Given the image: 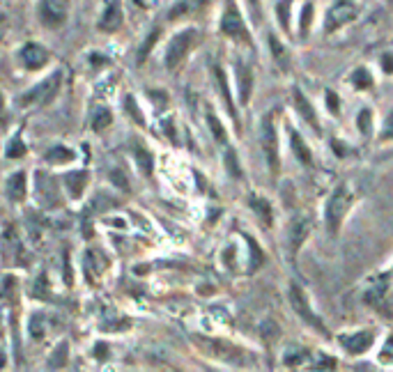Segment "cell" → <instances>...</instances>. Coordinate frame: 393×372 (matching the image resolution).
<instances>
[{"instance_id":"obj_1","label":"cell","mask_w":393,"mask_h":372,"mask_svg":"<svg viewBox=\"0 0 393 372\" xmlns=\"http://www.w3.org/2000/svg\"><path fill=\"white\" fill-rule=\"evenodd\" d=\"M195 345H198L208 356H212L216 361H223V363H232V366H249L251 363L249 351H244L242 347L232 345V342H228V340L195 338Z\"/></svg>"},{"instance_id":"obj_2","label":"cell","mask_w":393,"mask_h":372,"mask_svg":"<svg viewBox=\"0 0 393 372\" xmlns=\"http://www.w3.org/2000/svg\"><path fill=\"white\" fill-rule=\"evenodd\" d=\"M352 204V193L348 186H340L336 189V193L329 198V204H327V228L329 232H336L340 228V221L345 217L348 207Z\"/></svg>"},{"instance_id":"obj_3","label":"cell","mask_w":393,"mask_h":372,"mask_svg":"<svg viewBox=\"0 0 393 372\" xmlns=\"http://www.w3.org/2000/svg\"><path fill=\"white\" fill-rule=\"evenodd\" d=\"M195 37H198V33H195V31H184V33L175 35L171 39L168 51H166V67H168V70H175V67L184 60V55L191 51Z\"/></svg>"},{"instance_id":"obj_4","label":"cell","mask_w":393,"mask_h":372,"mask_svg":"<svg viewBox=\"0 0 393 372\" xmlns=\"http://www.w3.org/2000/svg\"><path fill=\"white\" fill-rule=\"evenodd\" d=\"M290 303H292V308H294V312L303 319V322H308V324L316 329V331H320V334H327V329H324V324H322V319L316 315V312L311 310V306H308V299H306V295H303V290L299 288V285H292L290 288Z\"/></svg>"},{"instance_id":"obj_5","label":"cell","mask_w":393,"mask_h":372,"mask_svg":"<svg viewBox=\"0 0 393 372\" xmlns=\"http://www.w3.org/2000/svg\"><path fill=\"white\" fill-rule=\"evenodd\" d=\"M262 150L267 156V163L271 173H279V141H276V126H274V117L267 115L262 122Z\"/></svg>"},{"instance_id":"obj_6","label":"cell","mask_w":393,"mask_h":372,"mask_svg":"<svg viewBox=\"0 0 393 372\" xmlns=\"http://www.w3.org/2000/svg\"><path fill=\"white\" fill-rule=\"evenodd\" d=\"M58 83H60V74H53V76H48L46 81L42 83H37L33 90H28L23 97H21V106H33V104H42L46 102L48 97H51L55 92V87Z\"/></svg>"},{"instance_id":"obj_7","label":"cell","mask_w":393,"mask_h":372,"mask_svg":"<svg viewBox=\"0 0 393 372\" xmlns=\"http://www.w3.org/2000/svg\"><path fill=\"white\" fill-rule=\"evenodd\" d=\"M35 191L37 198L44 207H53V204H60V198H58V186L53 182V177H48L44 173L35 175Z\"/></svg>"},{"instance_id":"obj_8","label":"cell","mask_w":393,"mask_h":372,"mask_svg":"<svg viewBox=\"0 0 393 372\" xmlns=\"http://www.w3.org/2000/svg\"><path fill=\"white\" fill-rule=\"evenodd\" d=\"M39 16H42L44 26L58 28L65 23L67 18V3H58V0H46L39 5Z\"/></svg>"},{"instance_id":"obj_9","label":"cell","mask_w":393,"mask_h":372,"mask_svg":"<svg viewBox=\"0 0 393 372\" xmlns=\"http://www.w3.org/2000/svg\"><path fill=\"white\" fill-rule=\"evenodd\" d=\"M357 14H359V7L352 5V3H338V5H333L329 9V16H327V28H329V31H336V28L350 23L352 18H357Z\"/></svg>"},{"instance_id":"obj_10","label":"cell","mask_w":393,"mask_h":372,"mask_svg":"<svg viewBox=\"0 0 393 372\" xmlns=\"http://www.w3.org/2000/svg\"><path fill=\"white\" fill-rule=\"evenodd\" d=\"M372 340H375V334H372V331H357V334L340 336V345L345 347L350 354H363V351L370 349Z\"/></svg>"},{"instance_id":"obj_11","label":"cell","mask_w":393,"mask_h":372,"mask_svg":"<svg viewBox=\"0 0 393 372\" xmlns=\"http://www.w3.org/2000/svg\"><path fill=\"white\" fill-rule=\"evenodd\" d=\"M221 28H223V33H225V35H230V37H239V39H247V42H251V39H249V33H247V28H244L242 16H239L237 7H235V5H228V9H225Z\"/></svg>"},{"instance_id":"obj_12","label":"cell","mask_w":393,"mask_h":372,"mask_svg":"<svg viewBox=\"0 0 393 372\" xmlns=\"http://www.w3.org/2000/svg\"><path fill=\"white\" fill-rule=\"evenodd\" d=\"M366 301L370 303L372 308H377L382 315H387V317L393 315V310L389 306L391 299H389V285H387V283H379V285L372 288L368 295H366Z\"/></svg>"},{"instance_id":"obj_13","label":"cell","mask_w":393,"mask_h":372,"mask_svg":"<svg viewBox=\"0 0 393 372\" xmlns=\"http://www.w3.org/2000/svg\"><path fill=\"white\" fill-rule=\"evenodd\" d=\"M21 60L26 62V67H31V70H39V67L46 65L48 53H46V48L39 44H26L21 51Z\"/></svg>"},{"instance_id":"obj_14","label":"cell","mask_w":393,"mask_h":372,"mask_svg":"<svg viewBox=\"0 0 393 372\" xmlns=\"http://www.w3.org/2000/svg\"><path fill=\"white\" fill-rule=\"evenodd\" d=\"M120 26H122V9H120V5L108 3L106 9H104L102 21H99V28H102V31H106V33H113Z\"/></svg>"},{"instance_id":"obj_15","label":"cell","mask_w":393,"mask_h":372,"mask_svg":"<svg viewBox=\"0 0 393 372\" xmlns=\"http://www.w3.org/2000/svg\"><path fill=\"white\" fill-rule=\"evenodd\" d=\"M65 182H67V189H70V195L74 200H78L85 191L87 182H90V175L85 170H76V173H67L65 175Z\"/></svg>"},{"instance_id":"obj_16","label":"cell","mask_w":393,"mask_h":372,"mask_svg":"<svg viewBox=\"0 0 393 372\" xmlns=\"http://www.w3.org/2000/svg\"><path fill=\"white\" fill-rule=\"evenodd\" d=\"M306 234H308V221L306 219H294L292 225H290V253L292 256L299 251L303 239H306Z\"/></svg>"},{"instance_id":"obj_17","label":"cell","mask_w":393,"mask_h":372,"mask_svg":"<svg viewBox=\"0 0 393 372\" xmlns=\"http://www.w3.org/2000/svg\"><path fill=\"white\" fill-rule=\"evenodd\" d=\"M294 104H297V111L301 113L303 120H306L316 131H320V122H318V117H316V111H313L311 102L299 90H294Z\"/></svg>"},{"instance_id":"obj_18","label":"cell","mask_w":393,"mask_h":372,"mask_svg":"<svg viewBox=\"0 0 393 372\" xmlns=\"http://www.w3.org/2000/svg\"><path fill=\"white\" fill-rule=\"evenodd\" d=\"M7 195L14 202H21L26 198V173L18 170L7 180Z\"/></svg>"},{"instance_id":"obj_19","label":"cell","mask_w":393,"mask_h":372,"mask_svg":"<svg viewBox=\"0 0 393 372\" xmlns=\"http://www.w3.org/2000/svg\"><path fill=\"white\" fill-rule=\"evenodd\" d=\"M67 354H70V342L63 340L60 345H58L53 351H51V356H48V370H60L67 366Z\"/></svg>"},{"instance_id":"obj_20","label":"cell","mask_w":393,"mask_h":372,"mask_svg":"<svg viewBox=\"0 0 393 372\" xmlns=\"http://www.w3.org/2000/svg\"><path fill=\"white\" fill-rule=\"evenodd\" d=\"M237 76H239V99L247 104L251 94V70L247 65L237 62Z\"/></svg>"},{"instance_id":"obj_21","label":"cell","mask_w":393,"mask_h":372,"mask_svg":"<svg viewBox=\"0 0 393 372\" xmlns=\"http://www.w3.org/2000/svg\"><path fill=\"white\" fill-rule=\"evenodd\" d=\"M46 161L53 163V165H63V163H70L74 161V152L67 150V148H53L46 152Z\"/></svg>"},{"instance_id":"obj_22","label":"cell","mask_w":393,"mask_h":372,"mask_svg":"<svg viewBox=\"0 0 393 372\" xmlns=\"http://www.w3.org/2000/svg\"><path fill=\"white\" fill-rule=\"evenodd\" d=\"M216 74V81H219V87H221V94H223V99H225V106H228V111L232 117H237V113H235V106H232V97H230V90H228V78H225L223 70L221 67H216L214 70Z\"/></svg>"},{"instance_id":"obj_23","label":"cell","mask_w":393,"mask_h":372,"mask_svg":"<svg viewBox=\"0 0 393 372\" xmlns=\"http://www.w3.org/2000/svg\"><path fill=\"white\" fill-rule=\"evenodd\" d=\"M115 204H117L115 198H108L106 193H97L90 202V207H87V212H108L111 207H115Z\"/></svg>"},{"instance_id":"obj_24","label":"cell","mask_w":393,"mask_h":372,"mask_svg":"<svg viewBox=\"0 0 393 372\" xmlns=\"http://www.w3.org/2000/svg\"><path fill=\"white\" fill-rule=\"evenodd\" d=\"M111 122H113L111 111L108 109H95V113H92V129L95 131H104Z\"/></svg>"},{"instance_id":"obj_25","label":"cell","mask_w":393,"mask_h":372,"mask_svg":"<svg viewBox=\"0 0 393 372\" xmlns=\"http://www.w3.org/2000/svg\"><path fill=\"white\" fill-rule=\"evenodd\" d=\"M251 207L255 209V214L260 217V221H264L267 225H271V207H269V202L267 200H262V198H251Z\"/></svg>"},{"instance_id":"obj_26","label":"cell","mask_w":393,"mask_h":372,"mask_svg":"<svg viewBox=\"0 0 393 372\" xmlns=\"http://www.w3.org/2000/svg\"><path fill=\"white\" fill-rule=\"evenodd\" d=\"M290 143H292L294 154H297V159L303 161V163H311V152H308V148L303 145V141L294 131H290Z\"/></svg>"},{"instance_id":"obj_27","label":"cell","mask_w":393,"mask_h":372,"mask_svg":"<svg viewBox=\"0 0 393 372\" xmlns=\"http://www.w3.org/2000/svg\"><path fill=\"white\" fill-rule=\"evenodd\" d=\"M136 161H139L141 170L145 175L152 173V156H150V152H147L145 148H141V145H136Z\"/></svg>"},{"instance_id":"obj_28","label":"cell","mask_w":393,"mask_h":372,"mask_svg":"<svg viewBox=\"0 0 393 372\" xmlns=\"http://www.w3.org/2000/svg\"><path fill=\"white\" fill-rule=\"evenodd\" d=\"M156 39H159V31H152L150 35H147V39L143 42V46L139 48V55H136V60L139 62H143L147 55H150V51H152V46L156 44Z\"/></svg>"},{"instance_id":"obj_29","label":"cell","mask_w":393,"mask_h":372,"mask_svg":"<svg viewBox=\"0 0 393 372\" xmlns=\"http://www.w3.org/2000/svg\"><path fill=\"white\" fill-rule=\"evenodd\" d=\"M23 154H26V145H23L21 138H18V136H14V138L9 141V145H7V159H21Z\"/></svg>"},{"instance_id":"obj_30","label":"cell","mask_w":393,"mask_h":372,"mask_svg":"<svg viewBox=\"0 0 393 372\" xmlns=\"http://www.w3.org/2000/svg\"><path fill=\"white\" fill-rule=\"evenodd\" d=\"M124 111L129 113L134 120H136V124H145V117H143V113L139 111V106H136V99L134 97H124Z\"/></svg>"},{"instance_id":"obj_31","label":"cell","mask_w":393,"mask_h":372,"mask_svg":"<svg viewBox=\"0 0 393 372\" xmlns=\"http://www.w3.org/2000/svg\"><path fill=\"white\" fill-rule=\"evenodd\" d=\"M208 124H210V129H212V133H214V138L219 141V143H225V131H223V126H221V122H219V117H216L214 113H210V115H208Z\"/></svg>"},{"instance_id":"obj_32","label":"cell","mask_w":393,"mask_h":372,"mask_svg":"<svg viewBox=\"0 0 393 372\" xmlns=\"http://www.w3.org/2000/svg\"><path fill=\"white\" fill-rule=\"evenodd\" d=\"M311 18H313V5L306 3L301 9V18H299V33L301 35H306L308 33V28H311Z\"/></svg>"},{"instance_id":"obj_33","label":"cell","mask_w":393,"mask_h":372,"mask_svg":"<svg viewBox=\"0 0 393 372\" xmlns=\"http://www.w3.org/2000/svg\"><path fill=\"white\" fill-rule=\"evenodd\" d=\"M33 297H37V299H46L48 297V280H46V276L42 273V276L37 278V283H35V288H33Z\"/></svg>"},{"instance_id":"obj_34","label":"cell","mask_w":393,"mask_h":372,"mask_svg":"<svg viewBox=\"0 0 393 372\" xmlns=\"http://www.w3.org/2000/svg\"><path fill=\"white\" fill-rule=\"evenodd\" d=\"M31 336H33L35 340H42V338H44L42 315H33V319H31Z\"/></svg>"},{"instance_id":"obj_35","label":"cell","mask_w":393,"mask_h":372,"mask_svg":"<svg viewBox=\"0 0 393 372\" xmlns=\"http://www.w3.org/2000/svg\"><path fill=\"white\" fill-rule=\"evenodd\" d=\"M225 165H228V170H230L232 177H239V175H242L239 165H237V156H235V152H232V150L225 152Z\"/></svg>"},{"instance_id":"obj_36","label":"cell","mask_w":393,"mask_h":372,"mask_svg":"<svg viewBox=\"0 0 393 372\" xmlns=\"http://www.w3.org/2000/svg\"><path fill=\"white\" fill-rule=\"evenodd\" d=\"M269 44H271V51H274V55H276V60L281 62V67H286L288 55H286V51H283V48H281L279 39H276V37H271V39H269Z\"/></svg>"},{"instance_id":"obj_37","label":"cell","mask_w":393,"mask_h":372,"mask_svg":"<svg viewBox=\"0 0 393 372\" xmlns=\"http://www.w3.org/2000/svg\"><path fill=\"white\" fill-rule=\"evenodd\" d=\"M247 241L251 244V253H253V262H251V269H258L260 267V262L264 260L262 258V253H260V246H258V244H255L251 237H247Z\"/></svg>"},{"instance_id":"obj_38","label":"cell","mask_w":393,"mask_h":372,"mask_svg":"<svg viewBox=\"0 0 393 372\" xmlns=\"http://www.w3.org/2000/svg\"><path fill=\"white\" fill-rule=\"evenodd\" d=\"M379 361H382V363H391V361H393V336H389L384 349L379 351Z\"/></svg>"},{"instance_id":"obj_39","label":"cell","mask_w":393,"mask_h":372,"mask_svg":"<svg viewBox=\"0 0 393 372\" xmlns=\"http://www.w3.org/2000/svg\"><path fill=\"white\" fill-rule=\"evenodd\" d=\"M370 83H372L370 74L366 70H357V74H355V85L357 87H368Z\"/></svg>"},{"instance_id":"obj_40","label":"cell","mask_w":393,"mask_h":372,"mask_svg":"<svg viewBox=\"0 0 393 372\" xmlns=\"http://www.w3.org/2000/svg\"><path fill=\"white\" fill-rule=\"evenodd\" d=\"M111 182H113L115 186H120L122 191H126V189H129V182L124 180V175H122L120 170H113V173H111Z\"/></svg>"},{"instance_id":"obj_41","label":"cell","mask_w":393,"mask_h":372,"mask_svg":"<svg viewBox=\"0 0 393 372\" xmlns=\"http://www.w3.org/2000/svg\"><path fill=\"white\" fill-rule=\"evenodd\" d=\"M393 138V111L389 113L387 122H384V129H382V141H389Z\"/></svg>"},{"instance_id":"obj_42","label":"cell","mask_w":393,"mask_h":372,"mask_svg":"<svg viewBox=\"0 0 393 372\" xmlns=\"http://www.w3.org/2000/svg\"><path fill=\"white\" fill-rule=\"evenodd\" d=\"M279 18L283 28H288V18H290V5L288 3H279Z\"/></svg>"},{"instance_id":"obj_43","label":"cell","mask_w":393,"mask_h":372,"mask_svg":"<svg viewBox=\"0 0 393 372\" xmlns=\"http://www.w3.org/2000/svg\"><path fill=\"white\" fill-rule=\"evenodd\" d=\"M327 102H329V111L336 115L340 111V104H338V97L333 94V92H327Z\"/></svg>"},{"instance_id":"obj_44","label":"cell","mask_w":393,"mask_h":372,"mask_svg":"<svg viewBox=\"0 0 393 372\" xmlns=\"http://www.w3.org/2000/svg\"><path fill=\"white\" fill-rule=\"evenodd\" d=\"M95 356H97V361H106V359H108V347H106V342H99V345L95 347Z\"/></svg>"},{"instance_id":"obj_45","label":"cell","mask_w":393,"mask_h":372,"mask_svg":"<svg viewBox=\"0 0 393 372\" xmlns=\"http://www.w3.org/2000/svg\"><path fill=\"white\" fill-rule=\"evenodd\" d=\"M368 120H370V113L368 111H363L361 117H359V126H361V131H368Z\"/></svg>"},{"instance_id":"obj_46","label":"cell","mask_w":393,"mask_h":372,"mask_svg":"<svg viewBox=\"0 0 393 372\" xmlns=\"http://www.w3.org/2000/svg\"><path fill=\"white\" fill-rule=\"evenodd\" d=\"M163 126H166V133H168L171 138H175V129H173V122H171V117H168V120L163 122Z\"/></svg>"},{"instance_id":"obj_47","label":"cell","mask_w":393,"mask_h":372,"mask_svg":"<svg viewBox=\"0 0 393 372\" xmlns=\"http://www.w3.org/2000/svg\"><path fill=\"white\" fill-rule=\"evenodd\" d=\"M393 60H391V55H384V70L387 72H393V65H391Z\"/></svg>"},{"instance_id":"obj_48","label":"cell","mask_w":393,"mask_h":372,"mask_svg":"<svg viewBox=\"0 0 393 372\" xmlns=\"http://www.w3.org/2000/svg\"><path fill=\"white\" fill-rule=\"evenodd\" d=\"M0 111H3V94H0Z\"/></svg>"}]
</instances>
